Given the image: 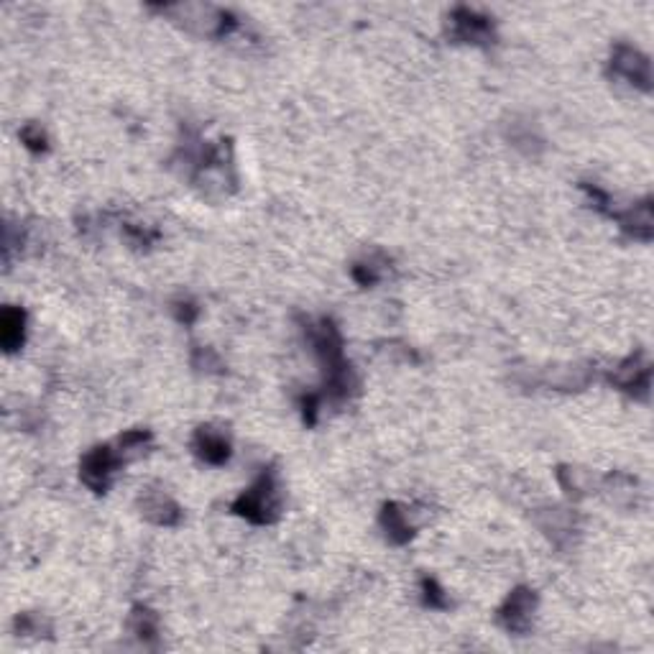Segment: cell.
Here are the masks:
<instances>
[{"mask_svg": "<svg viewBox=\"0 0 654 654\" xmlns=\"http://www.w3.org/2000/svg\"><path fill=\"white\" fill-rule=\"evenodd\" d=\"M422 598L429 609H447V606H450L447 595H445L443 588L437 586L435 578H422Z\"/></svg>", "mask_w": 654, "mask_h": 654, "instance_id": "18", "label": "cell"}, {"mask_svg": "<svg viewBox=\"0 0 654 654\" xmlns=\"http://www.w3.org/2000/svg\"><path fill=\"white\" fill-rule=\"evenodd\" d=\"M156 11L179 23L182 28H187L190 34L208 39H223L238 28V19L231 11L210 3H167V5H156Z\"/></svg>", "mask_w": 654, "mask_h": 654, "instance_id": "1", "label": "cell"}, {"mask_svg": "<svg viewBox=\"0 0 654 654\" xmlns=\"http://www.w3.org/2000/svg\"><path fill=\"white\" fill-rule=\"evenodd\" d=\"M537 609V595L529 588H516L511 591L504 606L499 609V624L511 634H524L532 626V616Z\"/></svg>", "mask_w": 654, "mask_h": 654, "instance_id": "6", "label": "cell"}, {"mask_svg": "<svg viewBox=\"0 0 654 654\" xmlns=\"http://www.w3.org/2000/svg\"><path fill=\"white\" fill-rule=\"evenodd\" d=\"M317 404H319V397H307V399L302 401V412H304V420L310 424H315L317 420Z\"/></svg>", "mask_w": 654, "mask_h": 654, "instance_id": "22", "label": "cell"}, {"mask_svg": "<svg viewBox=\"0 0 654 654\" xmlns=\"http://www.w3.org/2000/svg\"><path fill=\"white\" fill-rule=\"evenodd\" d=\"M177 317H179V322H185V325H192L194 322V317H197V307L192 304V302H177Z\"/></svg>", "mask_w": 654, "mask_h": 654, "instance_id": "21", "label": "cell"}, {"mask_svg": "<svg viewBox=\"0 0 654 654\" xmlns=\"http://www.w3.org/2000/svg\"><path fill=\"white\" fill-rule=\"evenodd\" d=\"M611 381L619 386V389H624V391H642V394H647V389H650V366L647 363H639V359H629L624 360L619 368H616V374L611 376Z\"/></svg>", "mask_w": 654, "mask_h": 654, "instance_id": "11", "label": "cell"}, {"mask_svg": "<svg viewBox=\"0 0 654 654\" xmlns=\"http://www.w3.org/2000/svg\"><path fill=\"white\" fill-rule=\"evenodd\" d=\"M192 363H194V368H202V371H212V368H220V359L212 353L210 348H197L194 351V356H192Z\"/></svg>", "mask_w": 654, "mask_h": 654, "instance_id": "20", "label": "cell"}, {"mask_svg": "<svg viewBox=\"0 0 654 654\" xmlns=\"http://www.w3.org/2000/svg\"><path fill=\"white\" fill-rule=\"evenodd\" d=\"M138 507L148 522H154L159 527H174L182 519V508L177 507L164 491H146L138 499Z\"/></svg>", "mask_w": 654, "mask_h": 654, "instance_id": "8", "label": "cell"}, {"mask_svg": "<svg viewBox=\"0 0 654 654\" xmlns=\"http://www.w3.org/2000/svg\"><path fill=\"white\" fill-rule=\"evenodd\" d=\"M279 508H281V499H279L274 470H264L256 478V484L232 501V511L248 519L251 524H272L279 519Z\"/></svg>", "mask_w": 654, "mask_h": 654, "instance_id": "2", "label": "cell"}, {"mask_svg": "<svg viewBox=\"0 0 654 654\" xmlns=\"http://www.w3.org/2000/svg\"><path fill=\"white\" fill-rule=\"evenodd\" d=\"M16 629L26 636H46V634L51 632V624L39 616V613H21L19 619H16Z\"/></svg>", "mask_w": 654, "mask_h": 654, "instance_id": "15", "label": "cell"}, {"mask_svg": "<svg viewBox=\"0 0 654 654\" xmlns=\"http://www.w3.org/2000/svg\"><path fill=\"white\" fill-rule=\"evenodd\" d=\"M450 36L455 42L463 43H478V46H485V43H493L496 39V28H493V21L473 11V8H465V5H458L453 13H450Z\"/></svg>", "mask_w": 654, "mask_h": 654, "instance_id": "4", "label": "cell"}, {"mask_svg": "<svg viewBox=\"0 0 654 654\" xmlns=\"http://www.w3.org/2000/svg\"><path fill=\"white\" fill-rule=\"evenodd\" d=\"M126 238L130 246L146 248V246H151V243L156 240V232L144 231V228H138V225H126Z\"/></svg>", "mask_w": 654, "mask_h": 654, "instance_id": "19", "label": "cell"}, {"mask_svg": "<svg viewBox=\"0 0 654 654\" xmlns=\"http://www.w3.org/2000/svg\"><path fill=\"white\" fill-rule=\"evenodd\" d=\"M351 274H353V279L359 281L360 287H374V284L379 281L381 276H383V269H381V266L376 264V261H374V258H366V261H359V264H353Z\"/></svg>", "mask_w": 654, "mask_h": 654, "instance_id": "16", "label": "cell"}, {"mask_svg": "<svg viewBox=\"0 0 654 654\" xmlns=\"http://www.w3.org/2000/svg\"><path fill=\"white\" fill-rule=\"evenodd\" d=\"M611 69L613 75L624 77L629 85L639 87V90H650V83H652V72H650V59L636 51L629 43H616L611 54Z\"/></svg>", "mask_w": 654, "mask_h": 654, "instance_id": "5", "label": "cell"}, {"mask_svg": "<svg viewBox=\"0 0 654 654\" xmlns=\"http://www.w3.org/2000/svg\"><path fill=\"white\" fill-rule=\"evenodd\" d=\"M381 527L386 532V537L394 542V545H406L412 537H414V527L409 522V514L406 508L397 504V501H389L381 508Z\"/></svg>", "mask_w": 654, "mask_h": 654, "instance_id": "9", "label": "cell"}, {"mask_svg": "<svg viewBox=\"0 0 654 654\" xmlns=\"http://www.w3.org/2000/svg\"><path fill=\"white\" fill-rule=\"evenodd\" d=\"M557 478H560V484L563 488L568 491L570 496H583L586 491H588V481H591V476L586 473V470H578V468H560L557 470Z\"/></svg>", "mask_w": 654, "mask_h": 654, "instance_id": "14", "label": "cell"}, {"mask_svg": "<svg viewBox=\"0 0 654 654\" xmlns=\"http://www.w3.org/2000/svg\"><path fill=\"white\" fill-rule=\"evenodd\" d=\"M21 141L23 146L34 151V154H43L49 148V138H46V133H43V128L39 123H26L21 128Z\"/></svg>", "mask_w": 654, "mask_h": 654, "instance_id": "17", "label": "cell"}, {"mask_svg": "<svg viewBox=\"0 0 654 654\" xmlns=\"http://www.w3.org/2000/svg\"><path fill=\"white\" fill-rule=\"evenodd\" d=\"M26 340V312L21 307H5L0 315V345L5 353L21 351Z\"/></svg>", "mask_w": 654, "mask_h": 654, "instance_id": "10", "label": "cell"}, {"mask_svg": "<svg viewBox=\"0 0 654 654\" xmlns=\"http://www.w3.org/2000/svg\"><path fill=\"white\" fill-rule=\"evenodd\" d=\"M130 632L136 634L138 639H154L159 634V619L156 613L148 611L144 606H136L130 613Z\"/></svg>", "mask_w": 654, "mask_h": 654, "instance_id": "13", "label": "cell"}, {"mask_svg": "<svg viewBox=\"0 0 654 654\" xmlns=\"http://www.w3.org/2000/svg\"><path fill=\"white\" fill-rule=\"evenodd\" d=\"M611 217H616L621 223V228L632 232L634 238H642V240L652 238V208H650V200L626 212H611Z\"/></svg>", "mask_w": 654, "mask_h": 654, "instance_id": "12", "label": "cell"}, {"mask_svg": "<svg viewBox=\"0 0 654 654\" xmlns=\"http://www.w3.org/2000/svg\"><path fill=\"white\" fill-rule=\"evenodd\" d=\"M192 447H194V455L200 461L210 465H223L231 461V440L223 429H215L210 424H202L197 427L194 437H192Z\"/></svg>", "mask_w": 654, "mask_h": 654, "instance_id": "7", "label": "cell"}, {"mask_svg": "<svg viewBox=\"0 0 654 654\" xmlns=\"http://www.w3.org/2000/svg\"><path fill=\"white\" fill-rule=\"evenodd\" d=\"M128 463V455L123 453L121 443L115 445H98L87 453L80 463V478L83 484L95 491V493H106L110 488V481L115 476V470L121 465Z\"/></svg>", "mask_w": 654, "mask_h": 654, "instance_id": "3", "label": "cell"}]
</instances>
